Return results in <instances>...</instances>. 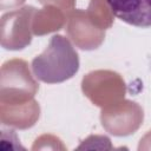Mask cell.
Wrapping results in <instances>:
<instances>
[{
    "label": "cell",
    "instance_id": "2",
    "mask_svg": "<svg viewBox=\"0 0 151 151\" xmlns=\"http://www.w3.org/2000/svg\"><path fill=\"white\" fill-rule=\"evenodd\" d=\"M106 2L122 21L137 27H151V0H106Z\"/></svg>",
    "mask_w": 151,
    "mask_h": 151
},
{
    "label": "cell",
    "instance_id": "1",
    "mask_svg": "<svg viewBox=\"0 0 151 151\" xmlns=\"http://www.w3.org/2000/svg\"><path fill=\"white\" fill-rule=\"evenodd\" d=\"M55 65H61L73 76L79 67L77 52L67 39L54 35L46 51L37 57L32 63V68L37 78L47 83H55Z\"/></svg>",
    "mask_w": 151,
    "mask_h": 151
}]
</instances>
